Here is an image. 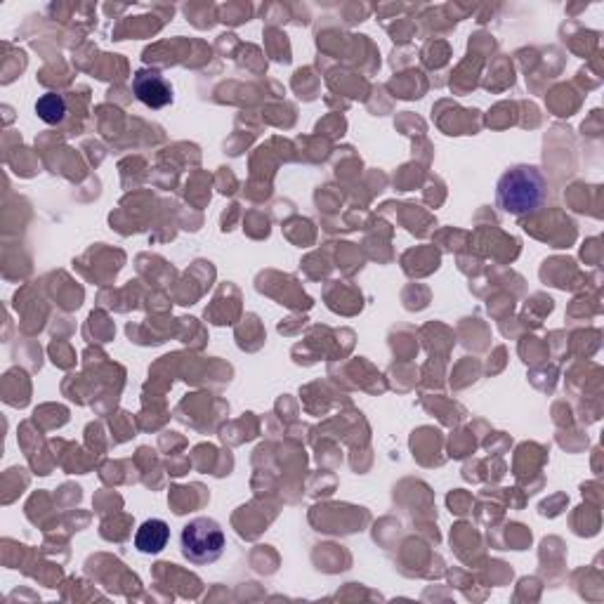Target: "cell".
Wrapping results in <instances>:
<instances>
[{
  "label": "cell",
  "instance_id": "cell-1",
  "mask_svg": "<svg viewBox=\"0 0 604 604\" xmlns=\"http://www.w3.org/2000/svg\"><path fill=\"white\" fill-rule=\"evenodd\" d=\"M548 199V182L536 166H512L498 177L496 185V206L505 215L536 213Z\"/></svg>",
  "mask_w": 604,
  "mask_h": 604
},
{
  "label": "cell",
  "instance_id": "cell-2",
  "mask_svg": "<svg viewBox=\"0 0 604 604\" xmlns=\"http://www.w3.org/2000/svg\"><path fill=\"white\" fill-rule=\"evenodd\" d=\"M227 548L225 531L210 517H196L185 524L180 534V550L196 567H206V564L218 562Z\"/></svg>",
  "mask_w": 604,
  "mask_h": 604
},
{
  "label": "cell",
  "instance_id": "cell-3",
  "mask_svg": "<svg viewBox=\"0 0 604 604\" xmlns=\"http://www.w3.org/2000/svg\"><path fill=\"white\" fill-rule=\"evenodd\" d=\"M133 93L144 107L163 109L173 102V88L156 69H140L133 78Z\"/></svg>",
  "mask_w": 604,
  "mask_h": 604
},
{
  "label": "cell",
  "instance_id": "cell-4",
  "mask_svg": "<svg viewBox=\"0 0 604 604\" xmlns=\"http://www.w3.org/2000/svg\"><path fill=\"white\" fill-rule=\"evenodd\" d=\"M170 527L163 520H147L135 534V548L142 555H159L168 546Z\"/></svg>",
  "mask_w": 604,
  "mask_h": 604
},
{
  "label": "cell",
  "instance_id": "cell-5",
  "mask_svg": "<svg viewBox=\"0 0 604 604\" xmlns=\"http://www.w3.org/2000/svg\"><path fill=\"white\" fill-rule=\"evenodd\" d=\"M36 114L43 123H48V126H59V123L67 118V102H64L62 95L45 93L38 97Z\"/></svg>",
  "mask_w": 604,
  "mask_h": 604
}]
</instances>
